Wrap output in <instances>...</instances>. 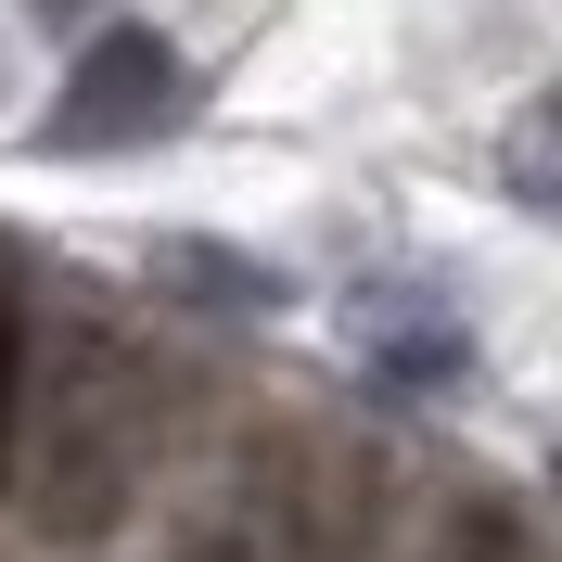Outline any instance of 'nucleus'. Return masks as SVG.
<instances>
[{"label": "nucleus", "mask_w": 562, "mask_h": 562, "mask_svg": "<svg viewBox=\"0 0 562 562\" xmlns=\"http://www.w3.org/2000/svg\"><path fill=\"white\" fill-rule=\"evenodd\" d=\"M435 562H537V537H525V512L498 486H460V512H448V537H435Z\"/></svg>", "instance_id": "nucleus-3"}, {"label": "nucleus", "mask_w": 562, "mask_h": 562, "mask_svg": "<svg viewBox=\"0 0 562 562\" xmlns=\"http://www.w3.org/2000/svg\"><path fill=\"white\" fill-rule=\"evenodd\" d=\"M167 103H179V52L128 26V38H103V52L65 77V103H52V140H65V154H103V140L167 128Z\"/></svg>", "instance_id": "nucleus-2"}, {"label": "nucleus", "mask_w": 562, "mask_h": 562, "mask_svg": "<svg viewBox=\"0 0 562 562\" xmlns=\"http://www.w3.org/2000/svg\"><path fill=\"white\" fill-rule=\"evenodd\" d=\"M192 562H244V550H231V537H205V550H192Z\"/></svg>", "instance_id": "nucleus-4"}, {"label": "nucleus", "mask_w": 562, "mask_h": 562, "mask_svg": "<svg viewBox=\"0 0 562 562\" xmlns=\"http://www.w3.org/2000/svg\"><path fill=\"white\" fill-rule=\"evenodd\" d=\"M167 435V396L128 346H77L65 384H52V460H38V525L52 537H103L128 512L140 460Z\"/></svg>", "instance_id": "nucleus-1"}]
</instances>
